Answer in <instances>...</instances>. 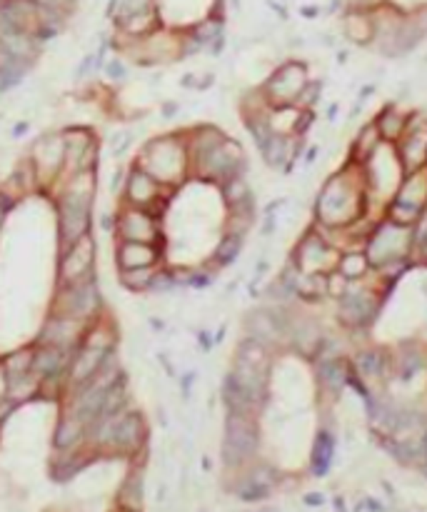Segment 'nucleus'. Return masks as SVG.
Masks as SVG:
<instances>
[{"mask_svg":"<svg viewBox=\"0 0 427 512\" xmlns=\"http://www.w3.org/2000/svg\"><path fill=\"white\" fill-rule=\"evenodd\" d=\"M185 166H187V148H185V143H180V140H175V138L150 140V143L142 148L140 168L142 170H148L160 185L180 180Z\"/></svg>","mask_w":427,"mask_h":512,"instance_id":"obj_1","label":"nucleus"},{"mask_svg":"<svg viewBox=\"0 0 427 512\" xmlns=\"http://www.w3.org/2000/svg\"><path fill=\"white\" fill-rule=\"evenodd\" d=\"M258 447V425L252 415L228 413L225 415V440H223V460L228 465H240Z\"/></svg>","mask_w":427,"mask_h":512,"instance_id":"obj_2","label":"nucleus"},{"mask_svg":"<svg viewBox=\"0 0 427 512\" xmlns=\"http://www.w3.org/2000/svg\"><path fill=\"white\" fill-rule=\"evenodd\" d=\"M245 155H242L240 145L230 138H223L200 163H197V173H203V177H215V180L225 182L233 175H242L245 170Z\"/></svg>","mask_w":427,"mask_h":512,"instance_id":"obj_3","label":"nucleus"},{"mask_svg":"<svg viewBox=\"0 0 427 512\" xmlns=\"http://www.w3.org/2000/svg\"><path fill=\"white\" fill-rule=\"evenodd\" d=\"M98 310H100V290L93 277L63 285L61 298H58V315H68V318H75L85 323Z\"/></svg>","mask_w":427,"mask_h":512,"instance_id":"obj_4","label":"nucleus"},{"mask_svg":"<svg viewBox=\"0 0 427 512\" xmlns=\"http://www.w3.org/2000/svg\"><path fill=\"white\" fill-rule=\"evenodd\" d=\"M307 85L305 68L300 63H287L283 65L265 85V95L273 105L278 108H290L292 103H297L302 88Z\"/></svg>","mask_w":427,"mask_h":512,"instance_id":"obj_5","label":"nucleus"},{"mask_svg":"<svg viewBox=\"0 0 427 512\" xmlns=\"http://www.w3.org/2000/svg\"><path fill=\"white\" fill-rule=\"evenodd\" d=\"M93 263H95V242L90 235H82L70 248H66L61 260V282H80L85 277H93Z\"/></svg>","mask_w":427,"mask_h":512,"instance_id":"obj_6","label":"nucleus"},{"mask_svg":"<svg viewBox=\"0 0 427 512\" xmlns=\"http://www.w3.org/2000/svg\"><path fill=\"white\" fill-rule=\"evenodd\" d=\"M118 232H120L123 240L130 242H158V218H155L150 210L142 208H128L125 213L118 218Z\"/></svg>","mask_w":427,"mask_h":512,"instance_id":"obj_7","label":"nucleus"},{"mask_svg":"<svg viewBox=\"0 0 427 512\" xmlns=\"http://www.w3.org/2000/svg\"><path fill=\"white\" fill-rule=\"evenodd\" d=\"M113 353V350H103V347H93L82 342L80 347H75V353L70 355V365H68V380L70 385L80 387L88 380H93L98 370L103 368L105 358Z\"/></svg>","mask_w":427,"mask_h":512,"instance_id":"obj_8","label":"nucleus"},{"mask_svg":"<svg viewBox=\"0 0 427 512\" xmlns=\"http://www.w3.org/2000/svg\"><path fill=\"white\" fill-rule=\"evenodd\" d=\"M160 190H163V185L140 166L132 168L130 175L125 177V198L132 208L150 210L160 200Z\"/></svg>","mask_w":427,"mask_h":512,"instance_id":"obj_9","label":"nucleus"},{"mask_svg":"<svg viewBox=\"0 0 427 512\" xmlns=\"http://www.w3.org/2000/svg\"><path fill=\"white\" fill-rule=\"evenodd\" d=\"M82 332V320L68 318V315H53L45 323L43 332H40V345H55L63 350H73L80 340Z\"/></svg>","mask_w":427,"mask_h":512,"instance_id":"obj_10","label":"nucleus"},{"mask_svg":"<svg viewBox=\"0 0 427 512\" xmlns=\"http://www.w3.org/2000/svg\"><path fill=\"white\" fill-rule=\"evenodd\" d=\"M73 350H63L55 345H40L33 353V375L38 380H58L68 373Z\"/></svg>","mask_w":427,"mask_h":512,"instance_id":"obj_11","label":"nucleus"},{"mask_svg":"<svg viewBox=\"0 0 427 512\" xmlns=\"http://www.w3.org/2000/svg\"><path fill=\"white\" fill-rule=\"evenodd\" d=\"M245 330L250 332V337L260 340L263 345H273V342H280L285 337V327L280 323V318L273 313V310H252L247 313V318L242 320Z\"/></svg>","mask_w":427,"mask_h":512,"instance_id":"obj_12","label":"nucleus"},{"mask_svg":"<svg viewBox=\"0 0 427 512\" xmlns=\"http://www.w3.org/2000/svg\"><path fill=\"white\" fill-rule=\"evenodd\" d=\"M33 163L38 173H48V175L61 170V166L66 163V140H63V135L40 138L33 148Z\"/></svg>","mask_w":427,"mask_h":512,"instance_id":"obj_13","label":"nucleus"},{"mask_svg":"<svg viewBox=\"0 0 427 512\" xmlns=\"http://www.w3.org/2000/svg\"><path fill=\"white\" fill-rule=\"evenodd\" d=\"M160 263V253L153 242H130L123 240L118 248V265L120 270H137V268H155Z\"/></svg>","mask_w":427,"mask_h":512,"instance_id":"obj_14","label":"nucleus"},{"mask_svg":"<svg viewBox=\"0 0 427 512\" xmlns=\"http://www.w3.org/2000/svg\"><path fill=\"white\" fill-rule=\"evenodd\" d=\"M375 315V300L365 292H347L340 303V318L347 325H365L367 320Z\"/></svg>","mask_w":427,"mask_h":512,"instance_id":"obj_15","label":"nucleus"},{"mask_svg":"<svg viewBox=\"0 0 427 512\" xmlns=\"http://www.w3.org/2000/svg\"><path fill=\"white\" fill-rule=\"evenodd\" d=\"M220 397H223V405L228 408V413H240V415H255L258 405H252L247 400V395L240 390V385L235 382L230 373L223 377V385H220Z\"/></svg>","mask_w":427,"mask_h":512,"instance_id":"obj_16","label":"nucleus"},{"mask_svg":"<svg viewBox=\"0 0 427 512\" xmlns=\"http://www.w3.org/2000/svg\"><path fill=\"white\" fill-rule=\"evenodd\" d=\"M425 160H427V125L410 132V135H405V143H402V163L407 166V170H420Z\"/></svg>","mask_w":427,"mask_h":512,"instance_id":"obj_17","label":"nucleus"},{"mask_svg":"<svg viewBox=\"0 0 427 512\" xmlns=\"http://www.w3.org/2000/svg\"><path fill=\"white\" fill-rule=\"evenodd\" d=\"M260 155L268 163L270 168H280L287 160V135H280V132H270L268 138L258 145Z\"/></svg>","mask_w":427,"mask_h":512,"instance_id":"obj_18","label":"nucleus"},{"mask_svg":"<svg viewBox=\"0 0 427 512\" xmlns=\"http://www.w3.org/2000/svg\"><path fill=\"white\" fill-rule=\"evenodd\" d=\"M242 242H245V235L242 232H228V235L220 240L218 250H215V265L218 268H228L237 260L242 250Z\"/></svg>","mask_w":427,"mask_h":512,"instance_id":"obj_19","label":"nucleus"},{"mask_svg":"<svg viewBox=\"0 0 427 512\" xmlns=\"http://www.w3.org/2000/svg\"><path fill=\"white\" fill-rule=\"evenodd\" d=\"M88 432V427L80 423V420L75 418V415H68L66 420H63L61 425H58V432H55V445L61 447V450H68V447H73L78 440H80L82 435Z\"/></svg>","mask_w":427,"mask_h":512,"instance_id":"obj_20","label":"nucleus"},{"mask_svg":"<svg viewBox=\"0 0 427 512\" xmlns=\"http://www.w3.org/2000/svg\"><path fill=\"white\" fill-rule=\"evenodd\" d=\"M155 268H137V270H120V282L130 292H150L155 277Z\"/></svg>","mask_w":427,"mask_h":512,"instance_id":"obj_21","label":"nucleus"},{"mask_svg":"<svg viewBox=\"0 0 427 512\" xmlns=\"http://www.w3.org/2000/svg\"><path fill=\"white\" fill-rule=\"evenodd\" d=\"M320 377H323L325 387H330L333 392H340L347 385V365L342 360H328V363L320 368Z\"/></svg>","mask_w":427,"mask_h":512,"instance_id":"obj_22","label":"nucleus"},{"mask_svg":"<svg viewBox=\"0 0 427 512\" xmlns=\"http://www.w3.org/2000/svg\"><path fill=\"white\" fill-rule=\"evenodd\" d=\"M333 437L328 435V432H320L318 435V442H315V452H312V465H315V473L318 475H325L330 468V460H333Z\"/></svg>","mask_w":427,"mask_h":512,"instance_id":"obj_23","label":"nucleus"},{"mask_svg":"<svg viewBox=\"0 0 427 512\" xmlns=\"http://www.w3.org/2000/svg\"><path fill=\"white\" fill-rule=\"evenodd\" d=\"M355 368L362 377H380L385 373V358L380 353H373V350H367V353H360L355 360Z\"/></svg>","mask_w":427,"mask_h":512,"instance_id":"obj_24","label":"nucleus"},{"mask_svg":"<svg viewBox=\"0 0 427 512\" xmlns=\"http://www.w3.org/2000/svg\"><path fill=\"white\" fill-rule=\"evenodd\" d=\"M340 268V275L345 277V280H352V277H362L367 270V258L365 255H357V253H350V255H342L338 263Z\"/></svg>","mask_w":427,"mask_h":512,"instance_id":"obj_25","label":"nucleus"},{"mask_svg":"<svg viewBox=\"0 0 427 512\" xmlns=\"http://www.w3.org/2000/svg\"><path fill=\"white\" fill-rule=\"evenodd\" d=\"M6 370V377H13V375H25V373H33V353L30 350H20V353L11 355L3 365Z\"/></svg>","mask_w":427,"mask_h":512,"instance_id":"obj_26","label":"nucleus"},{"mask_svg":"<svg viewBox=\"0 0 427 512\" xmlns=\"http://www.w3.org/2000/svg\"><path fill=\"white\" fill-rule=\"evenodd\" d=\"M402 127H405V118L397 115V113H392V111L385 113V115L380 118V123H378L380 135H383V138H388V140L400 138V135H402Z\"/></svg>","mask_w":427,"mask_h":512,"instance_id":"obj_27","label":"nucleus"},{"mask_svg":"<svg viewBox=\"0 0 427 512\" xmlns=\"http://www.w3.org/2000/svg\"><path fill=\"white\" fill-rule=\"evenodd\" d=\"M347 35H350L352 40H357V43H365V40H370V35H373V25H370V20L362 15H350L347 18V25H345Z\"/></svg>","mask_w":427,"mask_h":512,"instance_id":"obj_28","label":"nucleus"},{"mask_svg":"<svg viewBox=\"0 0 427 512\" xmlns=\"http://www.w3.org/2000/svg\"><path fill=\"white\" fill-rule=\"evenodd\" d=\"M150 11V0H123V13H120V23L125 18L135 15V13H145Z\"/></svg>","mask_w":427,"mask_h":512,"instance_id":"obj_29","label":"nucleus"},{"mask_svg":"<svg viewBox=\"0 0 427 512\" xmlns=\"http://www.w3.org/2000/svg\"><path fill=\"white\" fill-rule=\"evenodd\" d=\"M8 208H11V200H6L3 198V193H0V225H3V220H6Z\"/></svg>","mask_w":427,"mask_h":512,"instance_id":"obj_30","label":"nucleus"},{"mask_svg":"<svg viewBox=\"0 0 427 512\" xmlns=\"http://www.w3.org/2000/svg\"><path fill=\"white\" fill-rule=\"evenodd\" d=\"M108 73H116V75H113V77H123V75H125V68H120V65H118V63H110V65H108Z\"/></svg>","mask_w":427,"mask_h":512,"instance_id":"obj_31","label":"nucleus"},{"mask_svg":"<svg viewBox=\"0 0 427 512\" xmlns=\"http://www.w3.org/2000/svg\"><path fill=\"white\" fill-rule=\"evenodd\" d=\"M355 6H375V3H380V0H352Z\"/></svg>","mask_w":427,"mask_h":512,"instance_id":"obj_32","label":"nucleus"},{"mask_svg":"<svg viewBox=\"0 0 427 512\" xmlns=\"http://www.w3.org/2000/svg\"><path fill=\"white\" fill-rule=\"evenodd\" d=\"M422 450H425V457H427V432H425V437H422Z\"/></svg>","mask_w":427,"mask_h":512,"instance_id":"obj_33","label":"nucleus"}]
</instances>
